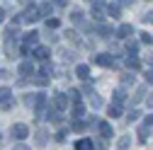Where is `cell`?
I'll list each match as a JSON object with an SVG mask.
<instances>
[{"instance_id": "44dd1931", "label": "cell", "mask_w": 153, "mask_h": 150, "mask_svg": "<svg viewBox=\"0 0 153 150\" xmlns=\"http://www.w3.org/2000/svg\"><path fill=\"white\" fill-rule=\"evenodd\" d=\"M83 104L80 102H73V111H71V114H73V119H78V116H83Z\"/></svg>"}, {"instance_id": "8992f818", "label": "cell", "mask_w": 153, "mask_h": 150, "mask_svg": "<svg viewBox=\"0 0 153 150\" xmlns=\"http://www.w3.org/2000/svg\"><path fill=\"white\" fill-rule=\"evenodd\" d=\"M83 92H85V97L90 99V104H92L95 109H100V107H102V99L95 95V90H92V87H88V85H85V87H83Z\"/></svg>"}, {"instance_id": "f35d334b", "label": "cell", "mask_w": 153, "mask_h": 150, "mask_svg": "<svg viewBox=\"0 0 153 150\" xmlns=\"http://www.w3.org/2000/svg\"><path fill=\"white\" fill-rule=\"evenodd\" d=\"M141 41H143V44H151L153 39H151V34H141Z\"/></svg>"}, {"instance_id": "8d00e7d4", "label": "cell", "mask_w": 153, "mask_h": 150, "mask_svg": "<svg viewBox=\"0 0 153 150\" xmlns=\"http://www.w3.org/2000/svg\"><path fill=\"white\" fill-rule=\"evenodd\" d=\"M46 27L56 29V27H59V20H56V17H51V20H46Z\"/></svg>"}, {"instance_id": "b9f144b4", "label": "cell", "mask_w": 153, "mask_h": 150, "mask_svg": "<svg viewBox=\"0 0 153 150\" xmlns=\"http://www.w3.org/2000/svg\"><path fill=\"white\" fill-rule=\"evenodd\" d=\"M146 82H151V85H153V70H148V73H146Z\"/></svg>"}, {"instance_id": "603a6c76", "label": "cell", "mask_w": 153, "mask_h": 150, "mask_svg": "<svg viewBox=\"0 0 153 150\" xmlns=\"http://www.w3.org/2000/svg\"><path fill=\"white\" fill-rule=\"evenodd\" d=\"M139 116H141V111H139V109H131L129 114H126V124H134V121H136Z\"/></svg>"}, {"instance_id": "7a4b0ae2", "label": "cell", "mask_w": 153, "mask_h": 150, "mask_svg": "<svg viewBox=\"0 0 153 150\" xmlns=\"http://www.w3.org/2000/svg\"><path fill=\"white\" fill-rule=\"evenodd\" d=\"M42 17H44V15H42V10L36 7V5H27V10L22 12V20H25V22H39Z\"/></svg>"}, {"instance_id": "6da1fadb", "label": "cell", "mask_w": 153, "mask_h": 150, "mask_svg": "<svg viewBox=\"0 0 153 150\" xmlns=\"http://www.w3.org/2000/svg\"><path fill=\"white\" fill-rule=\"evenodd\" d=\"M17 53H20V49H17V32L7 29L5 32V56L7 58H15Z\"/></svg>"}, {"instance_id": "d4e9b609", "label": "cell", "mask_w": 153, "mask_h": 150, "mask_svg": "<svg viewBox=\"0 0 153 150\" xmlns=\"http://www.w3.org/2000/svg\"><path fill=\"white\" fill-rule=\"evenodd\" d=\"M78 92H80V90H75V87H71V90L66 92V95H68V99H73V102H80V95H78Z\"/></svg>"}, {"instance_id": "ac0fdd59", "label": "cell", "mask_w": 153, "mask_h": 150, "mask_svg": "<svg viewBox=\"0 0 153 150\" xmlns=\"http://www.w3.org/2000/svg\"><path fill=\"white\" fill-rule=\"evenodd\" d=\"M126 68H131V70H139L141 68V63H139L136 56H129V58H126Z\"/></svg>"}, {"instance_id": "bcb514c9", "label": "cell", "mask_w": 153, "mask_h": 150, "mask_svg": "<svg viewBox=\"0 0 153 150\" xmlns=\"http://www.w3.org/2000/svg\"><path fill=\"white\" fill-rule=\"evenodd\" d=\"M3 20H5V12H3V10H0V22H3Z\"/></svg>"}, {"instance_id": "3957f363", "label": "cell", "mask_w": 153, "mask_h": 150, "mask_svg": "<svg viewBox=\"0 0 153 150\" xmlns=\"http://www.w3.org/2000/svg\"><path fill=\"white\" fill-rule=\"evenodd\" d=\"M10 136L17 138V140H25V138L29 136V126H25V124H15V126L10 128Z\"/></svg>"}, {"instance_id": "9c48e42d", "label": "cell", "mask_w": 153, "mask_h": 150, "mask_svg": "<svg viewBox=\"0 0 153 150\" xmlns=\"http://www.w3.org/2000/svg\"><path fill=\"white\" fill-rule=\"evenodd\" d=\"M131 34H134V27H131V24H122V27L117 29V36H119V39H124V41L131 39Z\"/></svg>"}, {"instance_id": "d590c367", "label": "cell", "mask_w": 153, "mask_h": 150, "mask_svg": "<svg viewBox=\"0 0 153 150\" xmlns=\"http://www.w3.org/2000/svg\"><path fill=\"white\" fill-rule=\"evenodd\" d=\"M141 20H143V22H148V24H153V10H151V12H146V15H141Z\"/></svg>"}, {"instance_id": "c3c4849f", "label": "cell", "mask_w": 153, "mask_h": 150, "mask_svg": "<svg viewBox=\"0 0 153 150\" xmlns=\"http://www.w3.org/2000/svg\"><path fill=\"white\" fill-rule=\"evenodd\" d=\"M17 3H27V0H17Z\"/></svg>"}, {"instance_id": "9a60e30c", "label": "cell", "mask_w": 153, "mask_h": 150, "mask_svg": "<svg viewBox=\"0 0 153 150\" xmlns=\"http://www.w3.org/2000/svg\"><path fill=\"white\" fill-rule=\"evenodd\" d=\"M107 15H109V17H119V15H122V5H119V3H109V5H107Z\"/></svg>"}, {"instance_id": "ee69618b", "label": "cell", "mask_w": 153, "mask_h": 150, "mask_svg": "<svg viewBox=\"0 0 153 150\" xmlns=\"http://www.w3.org/2000/svg\"><path fill=\"white\" fill-rule=\"evenodd\" d=\"M148 107H151V109H153V95H151V97H148Z\"/></svg>"}, {"instance_id": "83f0119b", "label": "cell", "mask_w": 153, "mask_h": 150, "mask_svg": "<svg viewBox=\"0 0 153 150\" xmlns=\"http://www.w3.org/2000/svg\"><path fill=\"white\" fill-rule=\"evenodd\" d=\"M32 80H34L36 85H46V82H49V78H44V75H32Z\"/></svg>"}, {"instance_id": "52a82bcc", "label": "cell", "mask_w": 153, "mask_h": 150, "mask_svg": "<svg viewBox=\"0 0 153 150\" xmlns=\"http://www.w3.org/2000/svg\"><path fill=\"white\" fill-rule=\"evenodd\" d=\"M34 111H36V116H42L44 111H46V95H44V92H36V104H34Z\"/></svg>"}, {"instance_id": "d6a6232c", "label": "cell", "mask_w": 153, "mask_h": 150, "mask_svg": "<svg viewBox=\"0 0 153 150\" xmlns=\"http://www.w3.org/2000/svg\"><path fill=\"white\" fill-rule=\"evenodd\" d=\"M25 104H27V107H34V104H36V95H27V97H25Z\"/></svg>"}, {"instance_id": "d6986e66", "label": "cell", "mask_w": 153, "mask_h": 150, "mask_svg": "<svg viewBox=\"0 0 153 150\" xmlns=\"http://www.w3.org/2000/svg\"><path fill=\"white\" fill-rule=\"evenodd\" d=\"M97 34H100V36H112L114 29H112L109 24H100V27H97Z\"/></svg>"}, {"instance_id": "f1b7e54d", "label": "cell", "mask_w": 153, "mask_h": 150, "mask_svg": "<svg viewBox=\"0 0 153 150\" xmlns=\"http://www.w3.org/2000/svg\"><path fill=\"white\" fill-rule=\"evenodd\" d=\"M122 82H124V85H131V82H134V75H131V73H122Z\"/></svg>"}, {"instance_id": "4fadbf2b", "label": "cell", "mask_w": 153, "mask_h": 150, "mask_svg": "<svg viewBox=\"0 0 153 150\" xmlns=\"http://www.w3.org/2000/svg\"><path fill=\"white\" fill-rule=\"evenodd\" d=\"M107 114H109V116H114V119L122 116V102H112V104L107 107Z\"/></svg>"}, {"instance_id": "7dc6e473", "label": "cell", "mask_w": 153, "mask_h": 150, "mask_svg": "<svg viewBox=\"0 0 153 150\" xmlns=\"http://www.w3.org/2000/svg\"><path fill=\"white\" fill-rule=\"evenodd\" d=\"M148 63H151V65H153V56H148Z\"/></svg>"}, {"instance_id": "ba28073f", "label": "cell", "mask_w": 153, "mask_h": 150, "mask_svg": "<svg viewBox=\"0 0 153 150\" xmlns=\"http://www.w3.org/2000/svg\"><path fill=\"white\" fill-rule=\"evenodd\" d=\"M32 73H34V63L32 61H22L20 63V75L22 78H32Z\"/></svg>"}, {"instance_id": "5b68a950", "label": "cell", "mask_w": 153, "mask_h": 150, "mask_svg": "<svg viewBox=\"0 0 153 150\" xmlns=\"http://www.w3.org/2000/svg\"><path fill=\"white\" fill-rule=\"evenodd\" d=\"M12 95H10V90L7 87H0V107L3 109H12Z\"/></svg>"}, {"instance_id": "7bdbcfd3", "label": "cell", "mask_w": 153, "mask_h": 150, "mask_svg": "<svg viewBox=\"0 0 153 150\" xmlns=\"http://www.w3.org/2000/svg\"><path fill=\"white\" fill-rule=\"evenodd\" d=\"M134 0H119V5H131Z\"/></svg>"}, {"instance_id": "30bf717a", "label": "cell", "mask_w": 153, "mask_h": 150, "mask_svg": "<svg viewBox=\"0 0 153 150\" xmlns=\"http://www.w3.org/2000/svg\"><path fill=\"white\" fill-rule=\"evenodd\" d=\"M97 128H100V136H102V138H107V140L112 138V131H114V128H112L107 121H100V124H97Z\"/></svg>"}, {"instance_id": "836d02e7", "label": "cell", "mask_w": 153, "mask_h": 150, "mask_svg": "<svg viewBox=\"0 0 153 150\" xmlns=\"http://www.w3.org/2000/svg\"><path fill=\"white\" fill-rule=\"evenodd\" d=\"M88 3H90L92 7H107V3H105V0H88Z\"/></svg>"}, {"instance_id": "f546056e", "label": "cell", "mask_w": 153, "mask_h": 150, "mask_svg": "<svg viewBox=\"0 0 153 150\" xmlns=\"http://www.w3.org/2000/svg\"><path fill=\"white\" fill-rule=\"evenodd\" d=\"M85 126H88L85 121H78V119L73 121V131H85Z\"/></svg>"}, {"instance_id": "5bb4252c", "label": "cell", "mask_w": 153, "mask_h": 150, "mask_svg": "<svg viewBox=\"0 0 153 150\" xmlns=\"http://www.w3.org/2000/svg\"><path fill=\"white\" fill-rule=\"evenodd\" d=\"M75 150H95V143L90 138H80L78 143H75Z\"/></svg>"}, {"instance_id": "277c9868", "label": "cell", "mask_w": 153, "mask_h": 150, "mask_svg": "<svg viewBox=\"0 0 153 150\" xmlns=\"http://www.w3.org/2000/svg\"><path fill=\"white\" fill-rule=\"evenodd\" d=\"M53 107H56V111H63L68 107V95L66 92H56L53 95Z\"/></svg>"}, {"instance_id": "4dcf8cb0", "label": "cell", "mask_w": 153, "mask_h": 150, "mask_svg": "<svg viewBox=\"0 0 153 150\" xmlns=\"http://www.w3.org/2000/svg\"><path fill=\"white\" fill-rule=\"evenodd\" d=\"M36 143H39V145L46 143V133H44V131H36Z\"/></svg>"}, {"instance_id": "ab89813d", "label": "cell", "mask_w": 153, "mask_h": 150, "mask_svg": "<svg viewBox=\"0 0 153 150\" xmlns=\"http://www.w3.org/2000/svg\"><path fill=\"white\" fill-rule=\"evenodd\" d=\"M143 126H153V114H148V116H146V121H143Z\"/></svg>"}, {"instance_id": "7402d4cb", "label": "cell", "mask_w": 153, "mask_h": 150, "mask_svg": "<svg viewBox=\"0 0 153 150\" xmlns=\"http://www.w3.org/2000/svg\"><path fill=\"white\" fill-rule=\"evenodd\" d=\"M105 15H107V7H92V17L95 20H105Z\"/></svg>"}, {"instance_id": "cb8c5ba5", "label": "cell", "mask_w": 153, "mask_h": 150, "mask_svg": "<svg viewBox=\"0 0 153 150\" xmlns=\"http://www.w3.org/2000/svg\"><path fill=\"white\" fill-rule=\"evenodd\" d=\"M126 51H129V56H136V51H139L136 41H131V39H126Z\"/></svg>"}, {"instance_id": "74e56055", "label": "cell", "mask_w": 153, "mask_h": 150, "mask_svg": "<svg viewBox=\"0 0 153 150\" xmlns=\"http://www.w3.org/2000/svg\"><path fill=\"white\" fill-rule=\"evenodd\" d=\"M73 58H75L73 51H63V61H73Z\"/></svg>"}, {"instance_id": "8fae6325", "label": "cell", "mask_w": 153, "mask_h": 150, "mask_svg": "<svg viewBox=\"0 0 153 150\" xmlns=\"http://www.w3.org/2000/svg\"><path fill=\"white\" fill-rule=\"evenodd\" d=\"M75 75H78L80 80H88V78H90V68H88L85 63H78V65H75Z\"/></svg>"}, {"instance_id": "484cf974", "label": "cell", "mask_w": 153, "mask_h": 150, "mask_svg": "<svg viewBox=\"0 0 153 150\" xmlns=\"http://www.w3.org/2000/svg\"><path fill=\"white\" fill-rule=\"evenodd\" d=\"M143 95H146V85H141V87L136 90V95H134V104L141 102V99H143Z\"/></svg>"}, {"instance_id": "e575fe53", "label": "cell", "mask_w": 153, "mask_h": 150, "mask_svg": "<svg viewBox=\"0 0 153 150\" xmlns=\"http://www.w3.org/2000/svg\"><path fill=\"white\" fill-rule=\"evenodd\" d=\"M114 102H124V90H114Z\"/></svg>"}, {"instance_id": "60d3db41", "label": "cell", "mask_w": 153, "mask_h": 150, "mask_svg": "<svg viewBox=\"0 0 153 150\" xmlns=\"http://www.w3.org/2000/svg\"><path fill=\"white\" fill-rule=\"evenodd\" d=\"M12 150H29V148H27V145H25V143H17V145H15V148H12Z\"/></svg>"}, {"instance_id": "7c38bea8", "label": "cell", "mask_w": 153, "mask_h": 150, "mask_svg": "<svg viewBox=\"0 0 153 150\" xmlns=\"http://www.w3.org/2000/svg\"><path fill=\"white\" fill-rule=\"evenodd\" d=\"M97 65H102V68H107V65H114V61H112V56L109 53H97Z\"/></svg>"}, {"instance_id": "ffe728a7", "label": "cell", "mask_w": 153, "mask_h": 150, "mask_svg": "<svg viewBox=\"0 0 153 150\" xmlns=\"http://www.w3.org/2000/svg\"><path fill=\"white\" fill-rule=\"evenodd\" d=\"M148 136H151V126H141V131H139V140H141V143H146V140H148Z\"/></svg>"}, {"instance_id": "f6af8a7d", "label": "cell", "mask_w": 153, "mask_h": 150, "mask_svg": "<svg viewBox=\"0 0 153 150\" xmlns=\"http://www.w3.org/2000/svg\"><path fill=\"white\" fill-rule=\"evenodd\" d=\"M68 3V0H56V5H66Z\"/></svg>"}, {"instance_id": "4316f807", "label": "cell", "mask_w": 153, "mask_h": 150, "mask_svg": "<svg viewBox=\"0 0 153 150\" xmlns=\"http://www.w3.org/2000/svg\"><path fill=\"white\" fill-rule=\"evenodd\" d=\"M71 20H73L75 24H78V22H83V12H80V10H73V12H71Z\"/></svg>"}, {"instance_id": "1f68e13d", "label": "cell", "mask_w": 153, "mask_h": 150, "mask_svg": "<svg viewBox=\"0 0 153 150\" xmlns=\"http://www.w3.org/2000/svg\"><path fill=\"white\" fill-rule=\"evenodd\" d=\"M39 10H42V15H51V12H53V7H51V3H44V5L39 7Z\"/></svg>"}, {"instance_id": "2e32d148", "label": "cell", "mask_w": 153, "mask_h": 150, "mask_svg": "<svg viewBox=\"0 0 153 150\" xmlns=\"http://www.w3.org/2000/svg\"><path fill=\"white\" fill-rule=\"evenodd\" d=\"M34 56H36L39 61H46V58H49V49H46V46H36V49H34Z\"/></svg>"}, {"instance_id": "e0dca14e", "label": "cell", "mask_w": 153, "mask_h": 150, "mask_svg": "<svg viewBox=\"0 0 153 150\" xmlns=\"http://www.w3.org/2000/svg\"><path fill=\"white\" fill-rule=\"evenodd\" d=\"M129 145H131V138L129 136H122L117 140V150H129Z\"/></svg>"}]
</instances>
